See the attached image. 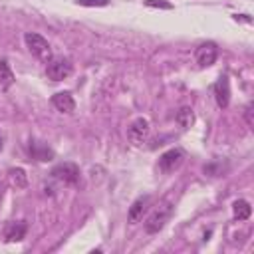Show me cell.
<instances>
[{"label":"cell","mask_w":254,"mask_h":254,"mask_svg":"<svg viewBox=\"0 0 254 254\" xmlns=\"http://www.w3.org/2000/svg\"><path fill=\"white\" fill-rule=\"evenodd\" d=\"M171 214H173V204H171L169 200L161 202V204L149 214V218H147V222H145V232H147V234H157L159 230H163V226L169 222Z\"/></svg>","instance_id":"cell-1"},{"label":"cell","mask_w":254,"mask_h":254,"mask_svg":"<svg viewBox=\"0 0 254 254\" xmlns=\"http://www.w3.org/2000/svg\"><path fill=\"white\" fill-rule=\"evenodd\" d=\"M24 42H26V48L30 50V54L36 56L38 60H42L46 64L52 60V48H50V44H48V40L44 36H40L36 32H26L24 34Z\"/></svg>","instance_id":"cell-2"},{"label":"cell","mask_w":254,"mask_h":254,"mask_svg":"<svg viewBox=\"0 0 254 254\" xmlns=\"http://www.w3.org/2000/svg\"><path fill=\"white\" fill-rule=\"evenodd\" d=\"M73 65L69 60L65 58H52L48 64H46V75L52 79V81H62L65 79L69 73H71Z\"/></svg>","instance_id":"cell-3"},{"label":"cell","mask_w":254,"mask_h":254,"mask_svg":"<svg viewBox=\"0 0 254 254\" xmlns=\"http://www.w3.org/2000/svg\"><path fill=\"white\" fill-rule=\"evenodd\" d=\"M183 161H185V151L179 149V147H175V149L165 151L159 157V169L163 173H173V171H177L183 165Z\"/></svg>","instance_id":"cell-4"},{"label":"cell","mask_w":254,"mask_h":254,"mask_svg":"<svg viewBox=\"0 0 254 254\" xmlns=\"http://www.w3.org/2000/svg\"><path fill=\"white\" fill-rule=\"evenodd\" d=\"M52 177L65 185H75L79 181V169L75 163H60L52 169Z\"/></svg>","instance_id":"cell-5"},{"label":"cell","mask_w":254,"mask_h":254,"mask_svg":"<svg viewBox=\"0 0 254 254\" xmlns=\"http://www.w3.org/2000/svg\"><path fill=\"white\" fill-rule=\"evenodd\" d=\"M216 56H218V48L214 42H202L196 50H194V60L200 67H208L216 62Z\"/></svg>","instance_id":"cell-6"},{"label":"cell","mask_w":254,"mask_h":254,"mask_svg":"<svg viewBox=\"0 0 254 254\" xmlns=\"http://www.w3.org/2000/svg\"><path fill=\"white\" fill-rule=\"evenodd\" d=\"M149 135V121L145 117H137L131 121V125L127 127V137L131 143L135 145H141Z\"/></svg>","instance_id":"cell-7"},{"label":"cell","mask_w":254,"mask_h":254,"mask_svg":"<svg viewBox=\"0 0 254 254\" xmlns=\"http://www.w3.org/2000/svg\"><path fill=\"white\" fill-rule=\"evenodd\" d=\"M26 230H28V226H26L24 220L8 222L6 228H4V238H6L8 242H18V240H22V238L26 236Z\"/></svg>","instance_id":"cell-8"},{"label":"cell","mask_w":254,"mask_h":254,"mask_svg":"<svg viewBox=\"0 0 254 254\" xmlns=\"http://www.w3.org/2000/svg\"><path fill=\"white\" fill-rule=\"evenodd\" d=\"M52 105L62 113H71L75 109V101H73L71 93H67V91H60V93L52 95Z\"/></svg>","instance_id":"cell-9"},{"label":"cell","mask_w":254,"mask_h":254,"mask_svg":"<svg viewBox=\"0 0 254 254\" xmlns=\"http://www.w3.org/2000/svg\"><path fill=\"white\" fill-rule=\"evenodd\" d=\"M214 97L218 107H226L230 101V85H228V77H220L214 85Z\"/></svg>","instance_id":"cell-10"},{"label":"cell","mask_w":254,"mask_h":254,"mask_svg":"<svg viewBox=\"0 0 254 254\" xmlns=\"http://www.w3.org/2000/svg\"><path fill=\"white\" fill-rule=\"evenodd\" d=\"M149 202H151V198H149V196H139V198L129 206V212H127L129 222H137V220L143 216V212L147 210Z\"/></svg>","instance_id":"cell-11"},{"label":"cell","mask_w":254,"mask_h":254,"mask_svg":"<svg viewBox=\"0 0 254 254\" xmlns=\"http://www.w3.org/2000/svg\"><path fill=\"white\" fill-rule=\"evenodd\" d=\"M30 155L36 161H50L54 157V151L48 145H44L42 141H30Z\"/></svg>","instance_id":"cell-12"},{"label":"cell","mask_w":254,"mask_h":254,"mask_svg":"<svg viewBox=\"0 0 254 254\" xmlns=\"http://www.w3.org/2000/svg\"><path fill=\"white\" fill-rule=\"evenodd\" d=\"M232 212H234V218L246 220V218L250 216V212H252V206H250L248 200L238 198V200H234V204H232Z\"/></svg>","instance_id":"cell-13"},{"label":"cell","mask_w":254,"mask_h":254,"mask_svg":"<svg viewBox=\"0 0 254 254\" xmlns=\"http://www.w3.org/2000/svg\"><path fill=\"white\" fill-rule=\"evenodd\" d=\"M8 177H10V183H12L16 189H24V187L28 185V175H26V171L20 169V167L10 169V171H8Z\"/></svg>","instance_id":"cell-14"},{"label":"cell","mask_w":254,"mask_h":254,"mask_svg":"<svg viewBox=\"0 0 254 254\" xmlns=\"http://www.w3.org/2000/svg\"><path fill=\"white\" fill-rule=\"evenodd\" d=\"M12 83H14V73H12L10 65H8V62L6 60H0V87L2 89H8Z\"/></svg>","instance_id":"cell-15"},{"label":"cell","mask_w":254,"mask_h":254,"mask_svg":"<svg viewBox=\"0 0 254 254\" xmlns=\"http://www.w3.org/2000/svg\"><path fill=\"white\" fill-rule=\"evenodd\" d=\"M175 121H177V123H179V127H183V129L190 127V123L194 121L192 109H190V107H181V109L177 111V115H175Z\"/></svg>","instance_id":"cell-16"},{"label":"cell","mask_w":254,"mask_h":254,"mask_svg":"<svg viewBox=\"0 0 254 254\" xmlns=\"http://www.w3.org/2000/svg\"><path fill=\"white\" fill-rule=\"evenodd\" d=\"M145 4L151 6V8H163V10H171V8H173V6H171L169 2H165V0H145Z\"/></svg>","instance_id":"cell-17"},{"label":"cell","mask_w":254,"mask_h":254,"mask_svg":"<svg viewBox=\"0 0 254 254\" xmlns=\"http://www.w3.org/2000/svg\"><path fill=\"white\" fill-rule=\"evenodd\" d=\"M79 6H107L109 0H75Z\"/></svg>","instance_id":"cell-18"},{"label":"cell","mask_w":254,"mask_h":254,"mask_svg":"<svg viewBox=\"0 0 254 254\" xmlns=\"http://www.w3.org/2000/svg\"><path fill=\"white\" fill-rule=\"evenodd\" d=\"M244 117H246L248 127H252V125H254V119H252V103L246 105V109H244Z\"/></svg>","instance_id":"cell-19"},{"label":"cell","mask_w":254,"mask_h":254,"mask_svg":"<svg viewBox=\"0 0 254 254\" xmlns=\"http://www.w3.org/2000/svg\"><path fill=\"white\" fill-rule=\"evenodd\" d=\"M0 151H2V139H0Z\"/></svg>","instance_id":"cell-20"},{"label":"cell","mask_w":254,"mask_h":254,"mask_svg":"<svg viewBox=\"0 0 254 254\" xmlns=\"http://www.w3.org/2000/svg\"><path fill=\"white\" fill-rule=\"evenodd\" d=\"M0 196H2V187H0Z\"/></svg>","instance_id":"cell-21"}]
</instances>
